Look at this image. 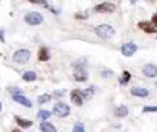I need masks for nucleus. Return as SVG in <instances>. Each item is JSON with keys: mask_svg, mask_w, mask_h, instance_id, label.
Wrapping results in <instances>:
<instances>
[{"mask_svg": "<svg viewBox=\"0 0 157 132\" xmlns=\"http://www.w3.org/2000/svg\"><path fill=\"white\" fill-rule=\"evenodd\" d=\"M95 33H97L101 39H112L116 32H114V29L110 25L103 24V25H98V26L95 28Z\"/></svg>", "mask_w": 157, "mask_h": 132, "instance_id": "1", "label": "nucleus"}, {"mask_svg": "<svg viewBox=\"0 0 157 132\" xmlns=\"http://www.w3.org/2000/svg\"><path fill=\"white\" fill-rule=\"evenodd\" d=\"M54 114L57 117H61V119H63V117H68L69 114H71V107H69V105H66V103L63 102H58L57 105L54 106Z\"/></svg>", "mask_w": 157, "mask_h": 132, "instance_id": "2", "label": "nucleus"}, {"mask_svg": "<svg viewBox=\"0 0 157 132\" xmlns=\"http://www.w3.org/2000/svg\"><path fill=\"white\" fill-rule=\"evenodd\" d=\"M13 59L17 63L24 65V63H26L30 59V51H29V50H18V51L14 52Z\"/></svg>", "mask_w": 157, "mask_h": 132, "instance_id": "3", "label": "nucleus"}, {"mask_svg": "<svg viewBox=\"0 0 157 132\" xmlns=\"http://www.w3.org/2000/svg\"><path fill=\"white\" fill-rule=\"evenodd\" d=\"M24 19L28 25L36 26V25H40L41 22H43V15H41L40 13H35V11H33V13H28Z\"/></svg>", "mask_w": 157, "mask_h": 132, "instance_id": "4", "label": "nucleus"}, {"mask_svg": "<svg viewBox=\"0 0 157 132\" xmlns=\"http://www.w3.org/2000/svg\"><path fill=\"white\" fill-rule=\"evenodd\" d=\"M75 80L78 81V83H83V81H87L88 78V74H87L84 66L78 65V63H75V73H73Z\"/></svg>", "mask_w": 157, "mask_h": 132, "instance_id": "5", "label": "nucleus"}, {"mask_svg": "<svg viewBox=\"0 0 157 132\" xmlns=\"http://www.w3.org/2000/svg\"><path fill=\"white\" fill-rule=\"evenodd\" d=\"M97 13H113L116 10V6L113 3H109V2H105V3H101V4L95 6L94 8Z\"/></svg>", "mask_w": 157, "mask_h": 132, "instance_id": "6", "label": "nucleus"}, {"mask_svg": "<svg viewBox=\"0 0 157 132\" xmlns=\"http://www.w3.org/2000/svg\"><path fill=\"white\" fill-rule=\"evenodd\" d=\"M136 50H138L136 44L125 43V44H123V47H121V54L124 55V57H132V55L136 52Z\"/></svg>", "mask_w": 157, "mask_h": 132, "instance_id": "7", "label": "nucleus"}, {"mask_svg": "<svg viewBox=\"0 0 157 132\" xmlns=\"http://www.w3.org/2000/svg\"><path fill=\"white\" fill-rule=\"evenodd\" d=\"M71 99L72 102L75 103L76 106H81L84 103V95H83V91H78V89H73L71 92Z\"/></svg>", "mask_w": 157, "mask_h": 132, "instance_id": "8", "label": "nucleus"}, {"mask_svg": "<svg viewBox=\"0 0 157 132\" xmlns=\"http://www.w3.org/2000/svg\"><path fill=\"white\" fill-rule=\"evenodd\" d=\"M142 73H144L146 77H149V78L156 77L157 76V66L153 65V63H149V65H146L144 69H142Z\"/></svg>", "mask_w": 157, "mask_h": 132, "instance_id": "9", "label": "nucleus"}, {"mask_svg": "<svg viewBox=\"0 0 157 132\" xmlns=\"http://www.w3.org/2000/svg\"><path fill=\"white\" fill-rule=\"evenodd\" d=\"M139 29H142L144 32L146 33H156V25L153 22H146V21H142L138 24Z\"/></svg>", "mask_w": 157, "mask_h": 132, "instance_id": "10", "label": "nucleus"}, {"mask_svg": "<svg viewBox=\"0 0 157 132\" xmlns=\"http://www.w3.org/2000/svg\"><path fill=\"white\" fill-rule=\"evenodd\" d=\"M13 99L15 100L17 103H19V105L25 106V107H32V102H30V100L28 99L26 96H24L22 94H17V95H14Z\"/></svg>", "mask_w": 157, "mask_h": 132, "instance_id": "11", "label": "nucleus"}, {"mask_svg": "<svg viewBox=\"0 0 157 132\" xmlns=\"http://www.w3.org/2000/svg\"><path fill=\"white\" fill-rule=\"evenodd\" d=\"M131 95H134V96H138V98H146V96H149V91H147L146 88L134 87V88H131Z\"/></svg>", "mask_w": 157, "mask_h": 132, "instance_id": "12", "label": "nucleus"}, {"mask_svg": "<svg viewBox=\"0 0 157 132\" xmlns=\"http://www.w3.org/2000/svg\"><path fill=\"white\" fill-rule=\"evenodd\" d=\"M40 130L43 132H57V128H55L51 123L46 121V120L40 123Z\"/></svg>", "mask_w": 157, "mask_h": 132, "instance_id": "13", "label": "nucleus"}, {"mask_svg": "<svg viewBox=\"0 0 157 132\" xmlns=\"http://www.w3.org/2000/svg\"><path fill=\"white\" fill-rule=\"evenodd\" d=\"M15 121L17 124L19 125L21 128H30L33 125V121H30V120H25V119H21V117H15Z\"/></svg>", "mask_w": 157, "mask_h": 132, "instance_id": "14", "label": "nucleus"}, {"mask_svg": "<svg viewBox=\"0 0 157 132\" xmlns=\"http://www.w3.org/2000/svg\"><path fill=\"white\" fill-rule=\"evenodd\" d=\"M127 114H128V107L127 106H119V107L114 110V116L120 117V119H121V117H125Z\"/></svg>", "mask_w": 157, "mask_h": 132, "instance_id": "15", "label": "nucleus"}, {"mask_svg": "<svg viewBox=\"0 0 157 132\" xmlns=\"http://www.w3.org/2000/svg\"><path fill=\"white\" fill-rule=\"evenodd\" d=\"M22 78H24L25 81H28V83H30V81H36L37 74H36L35 72H32V70H29V72H25L24 74H22Z\"/></svg>", "mask_w": 157, "mask_h": 132, "instance_id": "16", "label": "nucleus"}, {"mask_svg": "<svg viewBox=\"0 0 157 132\" xmlns=\"http://www.w3.org/2000/svg\"><path fill=\"white\" fill-rule=\"evenodd\" d=\"M39 59L43 61V62H46V61L50 59V54L48 51H47V48H40V51H39Z\"/></svg>", "mask_w": 157, "mask_h": 132, "instance_id": "17", "label": "nucleus"}, {"mask_svg": "<svg viewBox=\"0 0 157 132\" xmlns=\"http://www.w3.org/2000/svg\"><path fill=\"white\" fill-rule=\"evenodd\" d=\"M130 80H131V73L130 72H123L121 77H120V84L124 85V84H127Z\"/></svg>", "mask_w": 157, "mask_h": 132, "instance_id": "18", "label": "nucleus"}, {"mask_svg": "<svg viewBox=\"0 0 157 132\" xmlns=\"http://www.w3.org/2000/svg\"><path fill=\"white\" fill-rule=\"evenodd\" d=\"M37 117L41 120V121H44V120H47V119H50V117H51V113H50L48 110H40L37 113Z\"/></svg>", "mask_w": 157, "mask_h": 132, "instance_id": "19", "label": "nucleus"}, {"mask_svg": "<svg viewBox=\"0 0 157 132\" xmlns=\"http://www.w3.org/2000/svg\"><path fill=\"white\" fill-rule=\"evenodd\" d=\"M50 100H51V95H48V94H44L39 96V103H47Z\"/></svg>", "mask_w": 157, "mask_h": 132, "instance_id": "20", "label": "nucleus"}, {"mask_svg": "<svg viewBox=\"0 0 157 132\" xmlns=\"http://www.w3.org/2000/svg\"><path fill=\"white\" fill-rule=\"evenodd\" d=\"M83 95H84V99H91L92 95H94V88H88L86 89V91H83Z\"/></svg>", "mask_w": 157, "mask_h": 132, "instance_id": "21", "label": "nucleus"}, {"mask_svg": "<svg viewBox=\"0 0 157 132\" xmlns=\"http://www.w3.org/2000/svg\"><path fill=\"white\" fill-rule=\"evenodd\" d=\"M73 132H86L83 123H76V124L73 125Z\"/></svg>", "mask_w": 157, "mask_h": 132, "instance_id": "22", "label": "nucleus"}, {"mask_svg": "<svg viewBox=\"0 0 157 132\" xmlns=\"http://www.w3.org/2000/svg\"><path fill=\"white\" fill-rule=\"evenodd\" d=\"M144 113H157V106H145Z\"/></svg>", "mask_w": 157, "mask_h": 132, "instance_id": "23", "label": "nucleus"}, {"mask_svg": "<svg viewBox=\"0 0 157 132\" xmlns=\"http://www.w3.org/2000/svg\"><path fill=\"white\" fill-rule=\"evenodd\" d=\"M28 2L33 3V4H39V6H44V7H48L46 0H28Z\"/></svg>", "mask_w": 157, "mask_h": 132, "instance_id": "24", "label": "nucleus"}, {"mask_svg": "<svg viewBox=\"0 0 157 132\" xmlns=\"http://www.w3.org/2000/svg\"><path fill=\"white\" fill-rule=\"evenodd\" d=\"M0 41L4 43V32H3V29H0Z\"/></svg>", "mask_w": 157, "mask_h": 132, "instance_id": "25", "label": "nucleus"}, {"mask_svg": "<svg viewBox=\"0 0 157 132\" xmlns=\"http://www.w3.org/2000/svg\"><path fill=\"white\" fill-rule=\"evenodd\" d=\"M11 92H14V95H17V94H22V92L19 91L18 88H11Z\"/></svg>", "mask_w": 157, "mask_h": 132, "instance_id": "26", "label": "nucleus"}, {"mask_svg": "<svg viewBox=\"0 0 157 132\" xmlns=\"http://www.w3.org/2000/svg\"><path fill=\"white\" fill-rule=\"evenodd\" d=\"M152 22H153V24H155L156 26H157V14H155V15H153V18H152Z\"/></svg>", "mask_w": 157, "mask_h": 132, "instance_id": "27", "label": "nucleus"}, {"mask_svg": "<svg viewBox=\"0 0 157 132\" xmlns=\"http://www.w3.org/2000/svg\"><path fill=\"white\" fill-rule=\"evenodd\" d=\"M102 76L103 77H106V76H112V72H108V70H106V72H102Z\"/></svg>", "mask_w": 157, "mask_h": 132, "instance_id": "28", "label": "nucleus"}, {"mask_svg": "<svg viewBox=\"0 0 157 132\" xmlns=\"http://www.w3.org/2000/svg\"><path fill=\"white\" fill-rule=\"evenodd\" d=\"M63 94H65V91H57L55 92V95H58V96H62Z\"/></svg>", "mask_w": 157, "mask_h": 132, "instance_id": "29", "label": "nucleus"}, {"mask_svg": "<svg viewBox=\"0 0 157 132\" xmlns=\"http://www.w3.org/2000/svg\"><path fill=\"white\" fill-rule=\"evenodd\" d=\"M130 3H131V4H135V3H136V0H130Z\"/></svg>", "mask_w": 157, "mask_h": 132, "instance_id": "30", "label": "nucleus"}, {"mask_svg": "<svg viewBox=\"0 0 157 132\" xmlns=\"http://www.w3.org/2000/svg\"><path fill=\"white\" fill-rule=\"evenodd\" d=\"M13 132H22V131H19V130H13Z\"/></svg>", "mask_w": 157, "mask_h": 132, "instance_id": "31", "label": "nucleus"}, {"mask_svg": "<svg viewBox=\"0 0 157 132\" xmlns=\"http://www.w3.org/2000/svg\"><path fill=\"white\" fill-rule=\"evenodd\" d=\"M0 110H2V103H0Z\"/></svg>", "mask_w": 157, "mask_h": 132, "instance_id": "32", "label": "nucleus"}, {"mask_svg": "<svg viewBox=\"0 0 157 132\" xmlns=\"http://www.w3.org/2000/svg\"><path fill=\"white\" fill-rule=\"evenodd\" d=\"M147 2H155V0H147Z\"/></svg>", "mask_w": 157, "mask_h": 132, "instance_id": "33", "label": "nucleus"}]
</instances>
